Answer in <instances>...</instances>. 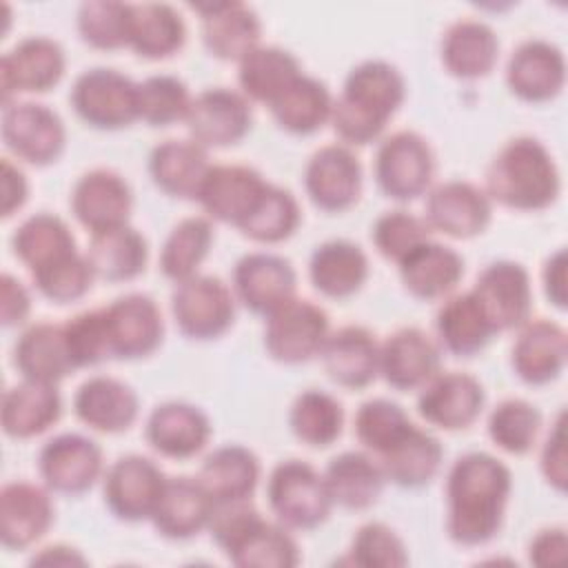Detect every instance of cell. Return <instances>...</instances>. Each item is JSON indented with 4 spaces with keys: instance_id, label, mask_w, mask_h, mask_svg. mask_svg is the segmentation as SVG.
Masks as SVG:
<instances>
[{
    "instance_id": "5",
    "label": "cell",
    "mask_w": 568,
    "mask_h": 568,
    "mask_svg": "<svg viewBox=\"0 0 568 568\" xmlns=\"http://www.w3.org/2000/svg\"><path fill=\"white\" fill-rule=\"evenodd\" d=\"M266 497L275 521L288 530H313L333 508L324 475L302 459H284L271 470Z\"/></svg>"
},
{
    "instance_id": "2",
    "label": "cell",
    "mask_w": 568,
    "mask_h": 568,
    "mask_svg": "<svg viewBox=\"0 0 568 568\" xmlns=\"http://www.w3.org/2000/svg\"><path fill=\"white\" fill-rule=\"evenodd\" d=\"M406 98V84L397 67L386 60L355 64L333 100L331 124L344 146L375 142Z\"/></svg>"
},
{
    "instance_id": "26",
    "label": "cell",
    "mask_w": 568,
    "mask_h": 568,
    "mask_svg": "<svg viewBox=\"0 0 568 568\" xmlns=\"http://www.w3.org/2000/svg\"><path fill=\"white\" fill-rule=\"evenodd\" d=\"M568 357L566 331L552 320H528L519 326V335L513 344L510 364L515 375L530 386H544L555 382Z\"/></svg>"
},
{
    "instance_id": "53",
    "label": "cell",
    "mask_w": 568,
    "mask_h": 568,
    "mask_svg": "<svg viewBox=\"0 0 568 568\" xmlns=\"http://www.w3.org/2000/svg\"><path fill=\"white\" fill-rule=\"evenodd\" d=\"M38 293L53 304H71L82 300L95 280L84 253H71L44 268L31 273Z\"/></svg>"
},
{
    "instance_id": "9",
    "label": "cell",
    "mask_w": 568,
    "mask_h": 568,
    "mask_svg": "<svg viewBox=\"0 0 568 568\" xmlns=\"http://www.w3.org/2000/svg\"><path fill=\"white\" fill-rule=\"evenodd\" d=\"M171 313L182 335L191 339H215L224 335L235 317V295L215 275H193L175 284Z\"/></svg>"
},
{
    "instance_id": "41",
    "label": "cell",
    "mask_w": 568,
    "mask_h": 568,
    "mask_svg": "<svg viewBox=\"0 0 568 568\" xmlns=\"http://www.w3.org/2000/svg\"><path fill=\"white\" fill-rule=\"evenodd\" d=\"M197 479L213 504L251 499L260 481V459L240 444L220 446L204 457Z\"/></svg>"
},
{
    "instance_id": "4",
    "label": "cell",
    "mask_w": 568,
    "mask_h": 568,
    "mask_svg": "<svg viewBox=\"0 0 568 568\" xmlns=\"http://www.w3.org/2000/svg\"><path fill=\"white\" fill-rule=\"evenodd\" d=\"M561 189L550 151L530 135L508 140L486 171V195L513 211L548 209Z\"/></svg>"
},
{
    "instance_id": "3",
    "label": "cell",
    "mask_w": 568,
    "mask_h": 568,
    "mask_svg": "<svg viewBox=\"0 0 568 568\" xmlns=\"http://www.w3.org/2000/svg\"><path fill=\"white\" fill-rule=\"evenodd\" d=\"M206 530L229 561L240 568H291L300 564V550L288 528L264 519L251 499L215 504Z\"/></svg>"
},
{
    "instance_id": "34",
    "label": "cell",
    "mask_w": 568,
    "mask_h": 568,
    "mask_svg": "<svg viewBox=\"0 0 568 568\" xmlns=\"http://www.w3.org/2000/svg\"><path fill=\"white\" fill-rule=\"evenodd\" d=\"M209 169L206 149L193 140H164L149 155L153 184L178 200H197Z\"/></svg>"
},
{
    "instance_id": "46",
    "label": "cell",
    "mask_w": 568,
    "mask_h": 568,
    "mask_svg": "<svg viewBox=\"0 0 568 568\" xmlns=\"http://www.w3.org/2000/svg\"><path fill=\"white\" fill-rule=\"evenodd\" d=\"M11 246L16 257L31 273L78 251L71 229L62 217L53 213H36L27 217L16 229Z\"/></svg>"
},
{
    "instance_id": "24",
    "label": "cell",
    "mask_w": 568,
    "mask_h": 568,
    "mask_svg": "<svg viewBox=\"0 0 568 568\" xmlns=\"http://www.w3.org/2000/svg\"><path fill=\"white\" fill-rule=\"evenodd\" d=\"M564 82V53L546 40H526L508 58L506 84L524 102H548L561 93Z\"/></svg>"
},
{
    "instance_id": "33",
    "label": "cell",
    "mask_w": 568,
    "mask_h": 568,
    "mask_svg": "<svg viewBox=\"0 0 568 568\" xmlns=\"http://www.w3.org/2000/svg\"><path fill=\"white\" fill-rule=\"evenodd\" d=\"M439 55L450 75L459 80H477L488 75L497 64L499 40L486 22L462 18L444 31Z\"/></svg>"
},
{
    "instance_id": "19",
    "label": "cell",
    "mask_w": 568,
    "mask_h": 568,
    "mask_svg": "<svg viewBox=\"0 0 568 568\" xmlns=\"http://www.w3.org/2000/svg\"><path fill=\"white\" fill-rule=\"evenodd\" d=\"M293 264L275 253H246L233 268V293L255 315H268L295 297Z\"/></svg>"
},
{
    "instance_id": "58",
    "label": "cell",
    "mask_w": 568,
    "mask_h": 568,
    "mask_svg": "<svg viewBox=\"0 0 568 568\" xmlns=\"http://www.w3.org/2000/svg\"><path fill=\"white\" fill-rule=\"evenodd\" d=\"M539 468L548 486L555 490L564 493L566 481H568V464H566V417L564 410L557 415L552 428L546 435L541 457H539Z\"/></svg>"
},
{
    "instance_id": "22",
    "label": "cell",
    "mask_w": 568,
    "mask_h": 568,
    "mask_svg": "<svg viewBox=\"0 0 568 568\" xmlns=\"http://www.w3.org/2000/svg\"><path fill=\"white\" fill-rule=\"evenodd\" d=\"M486 402L484 386L468 373H437L417 397V410L426 424L444 430L468 428Z\"/></svg>"
},
{
    "instance_id": "42",
    "label": "cell",
    "mask_w": 568,
    "mask_h": 568,
    "mask_svg": "<svg viewBox=\"0 0 568 568\" xmlns=\"http://www.w3.org/2000/svg\"><path fill=\"white\" fill-rule=\"evenodd\" d=\"M87 260L95 280L129 282L138 277L149 260V246L140 231L129 224L91 233Z\"/></svg>"
},
{
    "instance_id": "17",
    "label": "cell",
    "mask_w": 568,
    "mask_h": 568,
    "mask_svg": "<svg viewBox=\"0 0 568 568\" xmlns=\"http://www.w3.org/2000/svg\"><path fill=\"white\" fill-rule=\"evenodd\" d=\"M304 189L317 209L342 213L359 200L362 164L344 144L320 146L306 162Z\"/></svg>"
},
{
    "instance_id": "10",
    "label": "cell",
    "mask_w": 568,
    "mask_h": 568,
    "mask_svg": "<svg viewBox=\"0 0 568 568\" xmlns=\"http://www.w3.org/2000/svg\"><path fill=\"white\" fill-rule=\"evenodd\" d=\"M2 142L33 166L55 162L67 144V131L55 111L38 102H9L2 109Z\"/></svg>"
},
{
    "instance_id": "25",
    "label": "cell",
    "mask_w": 568,
    "mask_h": 568,
    "mask_svg": "<svg viewBox=\"0 0 568 568\" xmlns=\"http://www.w3.org/2000/svg\"><path fill=\"white\" fill-rule=\"evenodd\" d=\"M53 524L49 488L11 481L0 490V539L9 550H24L47 535Z\"/></svg>"
},
{
    "instance_id": "31",
    "label": "cell",
    "mask_w": 568,
    "mask_h": 568,
    "mask_svg": "<svg viewBox=\"0 0 568 568\" xmlns=\"http://www.w3.org/2000/svg\"><path fill=\"white\" fill-rule=\"evenodd\" d=\"M75 417L98 433L126 430L140 410L135 390L118 377L95 375L80 384L73 397Z\"/></svg>"
},
{
    "instance_id": "7",
    "label": "cell",
    "mask_w": 568,
    "mask_h": 568,
    "mask_svg": "<svg viewBox=\"0 0 568 568\" xmlns=\"http://www.w3.org/2000/svg\"><path fill=\"white\" fill-rule=\"evenodd\" d=\"M328 333V315L320 304L291 297L266 315L264 348L280 364H302L322 353Z\"/></svg>"
},
{
    "instance_id": "13",
    "label": "cell",
    "mask_w": 568,
    "mask_h": 568,
    "mask_svg": "<svg viewBox=\"0 0 568 568\" xmlns=\"http://www.w3.org/2000/svg\"><path fill=\"white\" fill-rule=\"evenodd\" d=\"M184 122L193 142L204 149H224L244 140L253 122V111L242 93L215 87L191 100Z\"/></svg>"
},
{
    "instance_id": "56",
    "label": "cell",
    "mask_w": 568,
    "mask_h": 568,
    "mask_svg": "<svg viewBox=\"0 0 568 568\" xmlns=\"http://www.w3.org/2000/svg\"><path fill=\"white\" fill-rule=\"evenodd\" d=\"M371 237L382 257L399 264L413 248L430 240V229L424 217L397 209L386 211L375 220Z\"/></svg>"
},
{
    "instance_id": "44",
    "label": "cell",
    "mask_w": 568,
    "mask_h": 568,
    "mask_svg": "<svg viewBox=\"0 0 568 568\" xmlns=\"http://www.w3.org/2000/svg\"><path fill=\"white\" fill-rule=\"evenodd\" d=\"M186 27L182 16L164 2L131 4L129 47L146 60H164L182 49Z\"/></svg>"
},
{
    "instance_id": "15",
    "label": "cell",
    "mask_w": 568,
    "mask_h": 568,
    "mask_svg": "<svg viewBox=\"0 0 568 568\" xmlns=\"http://www.w3.org/2000/svg\"><path fill=\"white\" fill-rule=\"evenodd\" d=\"M38 473L53 493L82 495L102 475V450L80 433L55 435L40 448Z\"/></svg>"
},
{
    "instance_id": "49",
    "label": "cell",
    "mask_w": 568,
    "mask_h": 568,
    "mask_svg": "<svg viewBox=\"0 0 568 568\" xmlns=\"http://www.w3.org/2000/svg\"><path fill=\"white\" fill-rule=\"evenodd\" d=\"M302 213L291 191L268 184L253 213L237 226L240 233L260 244H277L295 233Z\"/></svg>"
},
{
    "instance_id": "62",
    "label": "cell",
    "mask_w": 568,
    "mask_h": 568,
    "mask_svg": "<svg viewBox=\"0 0 568 568\" xmlns=\"http://www.w3.org/2000/svg\"><path fill=\"white\" fill-rule=\"evenodd\" d=\"M541 282H544V293L548 302L564 311L568 302V288H566V251L557 248L548 260L544 262L541 271Z\"/></svg>"
},
{
    "instance_id": "23",
    "label": "cell",
    "mask_w": 568,
    "mask_h": 568,
    "mask_svg": "<svg viewBox=\"0 0 568 568\" xmlns=\"http://www.w3.org/2000/svg\"><path fill=\"white\" fill-rule=\"evenodd\" d=\"M131 206V186L111 169L87 171L71 191V211L91 233L126 224Z\"/></svg>"
},
{
    "instance_id": "29",
    "label": "cell",
    "mask_w": 568,
    "mask_h": 568,
    "mask_svg": "<svg viewBox=\"0 0 568 568\" xmlns=\"http://www.w3.org/2000/svg\"><path fill=\"white\" fill-rule=\"evenodd\" d=\"M320 357L326 375L351 390L366 388L379 375V342L364 326L331 331Z\"/></svg>"
},
{
    "instance_id": "61",
    "label": "cell",
    "mask_w": 568,
    "mask_h": 568,
    "mask_svg": "<svg viewBox=\"0 0 568 568\" xmlns=\"http://www.w3.org/2000/svg\"><path fill=\"white\" fill-rule=\"evenodd\" d=\"M29 197L27 175L9 158H2V217H11Z\"/></svg>"
},
{
    "instance_id": "51",
    "label": "cell",
    "mask_w": 568,
    "mask_h": 568,
    "mask_svg": "<svg viewBox=\"0 0 568 568\" xmlns=\"http://www.w3.org/2000/svg\"><path fill=\"white\" fill-rule=\"evenodd\" d=\"M78 33L82 42L100 51H115L129 47L131 4L111 0H89L78 9Z\"/></svg>"
},
{
    "instance_id": "38",
    "label": "cell",
    "mask_w": 568,
    "mask_h": 568,
    "mask_svg": "<svg viewBox=\"0 0 568 568\" xmlns=\"http://www.w3.org/2000/svg\"><path fill=\"white\" fill-rule=\"evenodd\" d=\"M322 475L333 506L346 510L371 508L379 499L386 481L379 462L362 450L335 455Z\"/></svg>"
},
{
    "instance_id": "8",
    "label": "cell",
    "mask_w": 568,
    "mask_h": 568,
    "mask_svg": "<svg viewBox=\"0 0 568 568\" xmlns=\"http://www.w3.org/2000/svg\"><path fill=\"white\" fill-rule=\"evenodd\" d=\"M435 155L430 144L415 131H397L382 140L375 155V180L384 195L410 202L430 189Z\"/></svg>"
},
{
    "instance_id": "40",
    "label": "cell",
    "mask_w": 568,
    "mask_h": 568,
    "mask_svg": "<svg viewBox=\"0 0 568 568\" xmlns=\"http://www.w3.org/2000/svg\"><path fill=\"white\" fill-rule=\"evenodd\" d=\"M442 457L444 450L439 439L410 424L406 433L377 457V462L386 481L399 488H422L437 475Z\"/></svg>"
},
{
    "instance_id": "59",
    "label": "cell",
    "mask_w": 568,
    "mask_h": 568,
    "mask_svg": "<svg viewBox=\"0 0 568 568\" xmlns=\"http://www.w3.org/2000/svg\"><path fill=\"white\" fill-rule=\"evenodd\" d=\"M0 300H2V324L7 328L24 324L31 311V295L27 286L11 273H2Z\"/></svg>"
},
{
    "instance_id": "12",
    "label": "cell",
    "mask_w": 568,
    "mask_h": 568,
    "mask_svg": "<svg viewBox=\"0 0 568 568\" xmlns=\"http://www.w3.org/2000/svg\"><path fill=\"white\" fill-rule=\"evenodd\" d=\"M495 333L513 331L530 320L532 286L528 271L513 260L490 262L470 288Z\"/></svg>"
},
{
    "instance_id": "54",
    "label": "cell",
    "mask_w": 568,
    "mask_h": 568,
    "mask_svg": "<svg viewBox=\"0 0 568 568\" xmlns=\"http://www.w3.org/2000/svg\"><path fill=\"white\" fill-rule=\"evenodd\" d=\"M413 422L404 408L390 399L375 397L364 402L355 415V437L373 455H382L393 446Z\"/></svg>"
},
{
    "instance_id": "50",
    "label": "cell",
    "mask_w": 568,
    "mask_h": 568,
    "mask_svg": "<svg viewBox=\"0 0 568 568\" xmlns=\"http://www.w3.org/2000/svg\"><path fill=\"white\" fill-rule=\"evenodd\" d=\"M541 413L526 399L510 397L499 402L488 415V437L510 455H526L537 442Z\"/></svg>"
},
{
    "instance_id": "35",
    "label": "cell",
    "mask_w": 568,
    "mask_h": 568,
    "mask_svg": "<svg viewBox=\"0 0 568 568\" xmlns=\"http://www.w3.org/2000/svg\"><path fill=\"white\" fill-rule=\"evenodd\" d=\"M13 366L22 379L58 384L75 371L62 324L38 322L27 326L13 344Z\"/></svg>"
},
{
    "instance_id": "37",
    "label": "cell",
    "mask_w": 568,
    "mask_h": 568,
    "mask_svg": "<svg viewBox=\"0 0 568 568\" xmlns=\"http://www.w3.org/2000/svg\"><path fill=\"white\" fill-rule=\"evenodd\" d=\"M435 333L439 348L446 353L455 357H473L488 346L495 328L473 291H466L444 297L435 315Z\"/></svg>"
},
{
    "instance_id": "11",
    "label": "cell",
    "mask_w": 568,
    "mask_h": 568,
    "mask_svg": "<svg viewBox=\"0 0 568 568\" xmlns=\"http://www.w3.org/2000/svg\"><path fill=\"white\" fill-rule=\"evenodd\" d=\"M164 484L166 477L153 459L142 455H122L104 473V504L122 521H144L151 519Z\"/></svg>"
},
{
    "instance_id": "30",
    "label": "cell",
    "mask_w": 568,
    "mask_h": 568,
    "mask_svg": "<svg viewBox=\"0 0 568 568\" xmlns=\"http://www.w3.org/2000/svg\"><path fill=\"white\" fill-rule=\"evenodd\" d=\"M213 506L197 477H166L151 524L162 537L186 541L209 528Z\"/></svg>"
},
{
    "instance_id": "14",
    "label": "cell",
    "mask_w": 568,
    "mask_h": 568,
    "mask_svg": "<svg viewBox=\"0 0 568 568\" xmlns=\"http://www.w3.org/2000/svg\"><path fill=\"white\" fill-rule=\"evenodd\" d=\"M111 357L142 359L155 353L164 337L158 304L144 293H126L104 306Z\"/></svg>"
},
{
    "instance_id": "43",
    "label": "cell",
    "mask_w": 568,
    "mask_h": 568,
    "mask_svg": "<svg viewBox=\"0 0 568 568\" xmlns=\"http://www.w3.org/2000/svg\"><path fill=\"white\" fill-rule=\"evenodd\" d=\"M302 67L297 58L273 44H260L237 62V82L246 100L271 106L297 78Z\"/></svg>"
},
{
    "instance_id": "32",
    "label": "cell",
    "mask_w": 568,
    "mask_h": 568,
    "mask_svg": "<svg viewBox=\"0 0 568 568\" xmlns=\"http://www.w3.org/2000/svg\"><path fill=\"white\" fill-rule=\"evenodd\" d=\"M464 277L462 255L439 242L426 240L399 262V280L417 300H444Z\"/></svg>"
},
{
    "instance_id": "27",
    "label": "cell",
    "mask_w": 568,
    "mask_h": 568,
    "mask_svg": "<svg viewBox=\"0 0 568 568\" xmlns=\"http://www.w3.org/2000/svg\"><path fill=\"white\" fill-rule=\"evenodd\" d=\"M202 16V42L206 51L226 62H240L260 47L262 24L244 2H211L193 7Z\"/></svg>"
},
{
    "instance_id": "55",
    "label": "cell",
    "mask_w": 568,
    "mask_h": 568,
    "mask_svg": "<svg viewBox=\"0 0 568 568\" xmlns=\"http://www.w3.org/2000/svg\"><path fill=\"white\" fill-rule=\"evenodd\" d=\"M348 564L359 568H402L408 564V552L402 537L390 526L368 521L353 535Z\"/></svg>"
},
{
    "instance_id": "6",
    "label": "cell",
    "mask_w": 568,
    "mask_h": 568,
    "mask_svg": "<svg viewBox=\"0 0 568 568\" xmlns=\"http://www.w3.org/2000/svg\"><path fill=\"white\" fill-rule=\"evenodd\" d=\"M69 100L78 118L100 131H118L138 120V82L115 69L93 67L82 71Z\"/></svg>"
},
{
    "instance_id": "45",
    "label": "cell",
    "mask_w": 568,
    "mask_h": 568,
    "mask_svg": "<svg viewBox=\"0 0 568 568\" xmlns=\"http://www.w3.org/2000/svg\"><path fill=\"white\" fill-rule=\"evenodd\" d=\"M268 109L280 129L308 135L331 122L333 98L324 82L302 73Z\"/></svg>"
},
{
    "instance_id": "21",
    "label": "cell",
    "mask_w": 568,
    "mask_h": 568,
    "mask_svg": "<svg viewBox=\"0 0 568 568\" xmlns=\"http://www.w3.org/2000/svg\"><path fill=\"white\" fill-rule=\"evenodd\" d=\"M442 366L439 344L422 328L406 326L379 344V375L395 390L426 386Z\"/></svg>"
},
{
    "instance_id": "52",
    "label": "cell",
    "mask_w": 568,
    "mask_h": 568,
    "mask_svg": "<svg viewBox=\"0 0 568 568\" xmlns=\"http://www.w3.org/2000/svg\"><path fill=\"white\" fill-rule=\"evenodd\" d=\"M189 87L175 75H149L138 82V120L149 126H169L186 118L191 106Z\"/></svg>"
},
{
    "instance_id": "63",
    "label": "cell",
    "mask_w": 568,
    "mask_h": 568,
    "mask_svg": "<svg viewBox=\"0 0 568 568\" xmlns=\"http://www.w3.org/2000/svg\"><path fill=\"white\" fill-rule=\"evenodd\" d=\"M31 564L33 566H84L87 557H82L71 546L55 544V546H47L38 555H33Z\"/></svg>"
},
{
    "instance_id": "47",
    "label": "cell",
    "mask_w": 568,
    "mask_h": 568,
    "mask_svg": "<svg viewBox=\"0 0 568 568\" xmlns=\"http://www.w3.org/2000/svg\"><path fill=\"white\" fill-rule=\"evenodd\" d=\"M288 426L302 444L326 448L342 435L344 408L331 393L308 388L293 399Z\"/></svg>"
},
{
    "instance_id": "48",
    "label": "cell",
    "mask_w": 568,
    "mask_h": 568,
    "mask_svg": "<svg viewBox=\"0 0 568 568\" xmlns=\"http://www.w3.org/2000/svg\"><path fill=\"white\" fill-rule=\"evenodd\" d=\"M213 244V226L206 217L193 215L180 220L166 235L160 251V271L171 282L197 275Z\"/></svg>"
},
{
    "instance_id": "36",
    "label": "cell",
    "mask_w": 568,
    "mask_h": 568,
    "mask_svg": "<svg viewBox=\"0 0 568 568\" xmlns=\"http://www.w3.org/2000/svg\"><path fill=\"white\" fill-rule=\"evenodd\" d=\"M62 415L55 384L22 379L2 395L0 424L7 437L31 439L49 430Z\"/></svg>"
},
{
    "instance_id": "39",
    "label": "cell",
    "mask_w": 568,
    "mask_h": 568,
    "mask_svg": "<svg viewBox=\"0 0 568 568\" xmlns=\"http://www.w3.org/2000/svg\"><path fill=\"white\" fill-rule=\"evenodd\" d=\"M308 277L315 291L324 297L344 300L364 286L368 277V257L355 242L328 240L313 251Z\"/></svg>"
},
{
    "instance_id": "18",
    "label": "cell",
    "mask_w": 568,
    "mask_h": 568,
    "mask_svg": "<svg viewBox=\"0 0 568 568\" xmlns=\"http://www.w3.org/2000/svg\"><path fill=\"white\" fill-rule=\"evenodd\" d=\"M64 75L62 47L44 36L22 38L0 60L2 102L9 104L18 93H44Z\"/></svg>"
},
{
    "instance_id": "60",
    "label": "cell",
    "mask_w": 568,
    "mask_h": 568,
    "mask_svg": "<svg viewBox=\"0 0 568 568\" xmlns=\"http://www.w3.org/2000/svg\"><path fill=\"white\" fill-rule=\"evenodd\" d=\"M566 548H568V539H566V530L561 526H552V528H544L539 530L530 546H528V559L535 566H559L566 559Z\"/></svg>"
},
{
    "instance_id": "28",
    "label": "cell",
    "mask_w": 568,
    "mask_h": 568,
    "mask_svg": "<svg viewBox=\"0 0 568 568\" xmlns=\"http://www.w3.org/2000/svg\"><path fill=\"white\" fill-rule=\"evenodd\" d=\"M149 446L169 459L195 457L211 437V422L202 408L186 402H164L151 410L144 426Z\"/></svg>"
},
{
    "instance_id": "57",
    "label": "cell",
    "mask_w": 568,
    "mask_h": 568,
    "mask_svg": "<svg viewBox=\"0 0 568 568\" xmlns=\"http://www.w3.org/2000/svg\"><path fill=\"white\" fill-rule=\"evenodd\" d=\"M67 348L75 368L95 366L111 357L104 308H91L62 324Z\"/></svg>"
},
{
    "instance_id": "16",
    "label": "cell",
    "mask_w": 568,
    "mask_h": 568,
    "mask_svg": "<svg viewBox=\"0 0 568 568\" xmlns=\"http://www.w3.org/2000/svg\"><path fill=\"white\" fill-rule=\"evenodd\" d=\"M424 211L430 231H439L453 240H470L490 224L493 202L473 182L448 180L428 189Z\"/></svg>"
},
{
    "instance_id": "20",
    "label": "cell",
    "mask_w": 568,
    "mask_h": 568,
    "mask_svg": "<svg viewBox=\"0 0 568 568\" xmlns=\"http://www.w3.org/2000/svg\"><path fill=\"white\" fill-rule=\"evenodd\" d=\"M271 182L244 164H211L197 202L204 213L235 229L253 213Z\"/></svg>"
},
{
    "instance_id": "1",
    "label": "cell",
    "mask_w": 568,
    "mask_h": 568,
    "mask_svg": "<svg viewBox=\"0 0 568 568\" xmlns=\"http://www.w3.org/2000/svg\"><path fill=\"white\" fill-rule=\"evenodd\" d=\"M513 490L508 466L488 453L457 457L446 475V532L459 546H484L501 528Z\"/></svg>"
}]
</instances>
